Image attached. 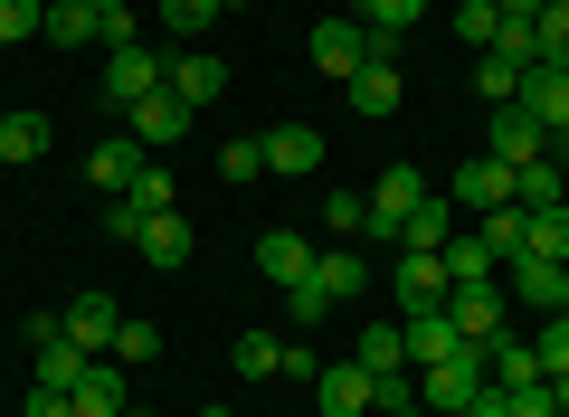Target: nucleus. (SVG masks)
<instances>
[{
    "label": "nucleus",
    "mask_w": 569,
    "mask_h": 417,
    "mask_svg": "<svg viewBox=\"0 0 569 417\" xmlns=\"http://www.w3.org/2000/svg\"><path fill=\"white\" fill-rule=\"evenodd\" d=\"M531 351H541V379H569V314H550Z\"/></svg>",
    "instance_id": "41"
},
{
    "label": "nucleus",
    "mask_w": 569,
    "mask_h": 417,
    "mask_svg": "<svg viewBox=\"0 0 569 417\" xmlns=\"http://www.w3.org/2000/svg\"><path fill=\"white\" fill-rule=\"evenodd\" d=\"M503 295L531 304V314H560V304H569V266L560 257H512L503 266Z\"/></svg>",
    "instance_id": "7"
},
{
    "label": "nucleus",
    "mask_w": 569,
    "mask_h": 417,
    "mask_svg": "<svg viewBox=\"0 0 569 417\" xmlns=\"http://www.w3.org/2000/svg\"><path fill=\"white\" fill-rule=\"evenodd\" d=\"M29 351H39V389H77L86 360H96V351H77V341H67V322H58L48 341H29Z\"/></svg>",
    "instance_id": "26"
},
{
    "label": "nucleus",
    "mask_w": 569,
    "mask_h": 417,
    "mask_svg": "<svg viewBox=\"0 0 569 417\" xmlns=\"http://www.w3.org/2000/svg\"><path fill=\"white\" fill-rule=\"evenodd\" d=\"M162 77H171V58H152V48H104V105H123L133 115L142 96H162Z\"/></svg>",
    "instance_id": "2"
},
{
    "label": "nucleus",
    "mask_w": 569,
    "mask_h": 417,
    "mask_svg": "<svg viewBox=\"0 0 569 417\" xmlns=\"http://www.w3.org/2000/svg\"><path fill=\"white\" fill-rule=\"evenodd\" d=\"M20 417H77V398H67V389H29Z\"/></svg>",
    "instance_id": "46"
},
{
    "label": "nucleus",
    "mask_w": 569,
    "mask_h": 417,
    "mask_svg": "<svg viewBox=\"0 0 569 417\" xmlns=\"http://www.w3.org/2000/svg\"><path fill=\"white\" fill-rule=\"evenodd\" d=\"M190 123H200V115H190V105L171 96V86H162V96H142V105H133V142H142V152H162V142H181Z\"/></svg>",
    "instance_id": "18"
},
{
    "label": "nucleus",
    "mask_w": 569,
    "mask_h": 417,
    "mask_svg": "<svg viewBox=\"0 0 569 417\" xmlns=\"http://www.w3.org/2000/svg\"><path fill=\"white\" fill-rule=\"evenodd\" d=\"M219 10H247V0H219Z\"/></svg>",
    "instance_id": "50"
},
{
    "label": "nucleus",
    "mask_w": 569,
    "mask_h": 417,
    "mask_svg": "<svg viewBox=\"0 0 569 417\" xmlns=\"http://www.w3.org/2000/svg\"><path fill=\"white\" fill-rule=\"evenodd\" d=\"M323 314H332V295H323L313 276H305V285H284V322H295V332H313Z\"/></svg>",
    "instance_id": "39"
},
{
    "label": "nucleus",
    "mask_w": 569,
    "mask_h": 417,
    "mask_svg": "<svg viewBox=\"0 0 569 417\" xmlns=\"http://www.w3.org/2000/svg\"><path fill=\"white\" fill-rule=\"evenodd\" d=\"M58 322H67V341H77V351L104 360V351H114V322H123V314H114V295H96V285H86V295H67Z\"/></svg>",
    "instance_id": "13"
},
{
    "label": "nucleus",
    "mask_w": 569,
    "mask_h": 417,
    "mask_svg": "<svg viewBox=\"0 0 569 417\" xmlns=\"http://www.w3.org/2000/svg\"><path fill=\"white\" fill-rule=\"evenodd\" d=\"M437 266H447V285H493V276H503V266H493V247L475 238V228H456V238L437 247Z\"/></svg>",
    "instance_id": "23"
},
{
    "label": "nucleus",
    "mask_w": 569,
    "mask_h": 417,
    "mask_svg": "<svg viewBox=\"0 0 569 417\" xmlns=\"http://www.w3.org/2000/svg\"><path fill=\"white\" fill-rule=\"evenodd\" d=\"M39 10H48V0H39Z\"/></svg>",
    "instance_id": "56"
},
{
    "label": "nucleus",
    "mask_w": 569,
    "mask_h": 417,
    "mask_svg": "<svg viewBox=\"0 0 569 417\" xmlns=\"http://www.w3.org/2000/svg\"><path fill=\"white\" fill-rule=\"evenodd\" d=\"M447 322L475 341V351H493V341H503V276H493V285H456V295H447Z\"/></svg>",
    "instance_id": "5"
},
{
    "label": "nucleus",
    "mask_w": 569,
    "mask_h": 417,
    "mask_svg": "<svg viewBox=\"0 0 569 417\" xmlns=\"http://www.w3.org/2000/svg\"><path fill=\"white\" fill-rule=\"evenodd\" d=\"M133 257H142V266H162V276H171V266H190V219H181V209L142 219V228H133Z\"/></svg>",
    "instance_id": "19"
},
{
    "label": "nucleus",
    "mask_w": 569,
    "mask_h": 417,
    "mask_svg": "<svg viewBox=\"0 0 569 417\" xmlns=\"http://www.w3.org/2000/svg\"><path fill=\"white\" fill-rule=\"evenodd\" d=\"M475 238L493 247V266H512L531 247V209H485V219H475Z\"/></svg>",
    "instance_id": "29"
},
{
    "label": "nucleus",
    "mask_w": 569,
    "mask_h": 417,
    "mask_svg": "<svg viewBox=\"0 0 569 417\" xmlns=\"http://www.w3.org/2000/svg\"><path fill=\"white\" fill-rule=\"evenodd\" d=\"M361 228H370V199H361V190H332V199H323V238H332V247H351Z\"/></svg>",
    "instance_id": "35"
},
{
    "label": "nucleus",
    "mask_w": 569,
    "mask_h": 417,
    "mask_svg": "<svg viewBox=\"0 0 569 417\" xmlns=\"http://www.w3.org/2000/svg\"><path fill=\"white\" fill-rule=\"evenodd\" d=\"M560 190H569V171L560 161H522V171H512V209H560Z\"/></svg>",
    "instance_id": "28"
},
{
    "label": "nucleus",
    "mask_w": 569,
    "mask_h": 417,
    "mask_svg": "<svg viewBox=\"0 0 569 417\" xmlns=\"http://www.w3.org/2000/svg\"><path fill=\"white\" fill-rule=\"evenodd\" d=\"M389 295H399V322H408V314H447L456 285H447L437 257H399V266H389Z\"/></svg>",
    "instance_id": "8"
},
{
    "label": "nucleus",
    "mask_w": 569,
    "mask_h": 417,
    "mask_svg": "<svg viewBox=\"0 0 569 417\" xmlns=\"http://www.w3.org/2000/svg\"><path fill=\"white\" fill-rule=\"evenodd\" d=\"M200 417H228V408H200Z\"/></svg>",
    "instance_id": "53"
},
{
    "label": "nucleus",
    "mask_w": 569,
    "mask_h": 417,
    "mask_svg": "<svg viewBox=\"0 0 569 417\" xmlns=\"http://www.w3.org/2000/svg\"><path fill=\"white\" fill-rule=\"evenodd\" d=\"M305 48H313V67H323V77H342V86H351V77L370 67V48H361V20H342V10H332V20L313 29Z\"/></svg>",
    "instance_id": "12"
},
{
    "label": "nucleus",
    "mask_w": 569,
    "mask_h": 417,
    "mask_svg": "<svg viewBox=\"0 0 569 417\" xmlns=\"http://www.w3.org/2000/svg\"><path fill=\"white\" fill-rule=\"evenodd\" d=\"M418 20H427V0H361V48L399 67V39H408Z\"/></svg>",
    "instance_id": "10"
},
{
    "label": "nucleus",
    "mask_w": 569,
    "mask_h": 417,
    "mask_svg": "<svg viewBox=\"0 0 569 417\" xmlns=\"http://www.w3.org/2000/svg\"><path fill=\"white\" fill-rule=\"evenodd\" d=\"M512 105H522V115H541V133H569V67H531Z\"/></svg>",
    "instance_id": "20"
},
{
    "label": "nucleus",
    "mask_w": 569,
    "mask_h": 417,
    "mask_svg": "<svg viewBox=\"0 0 569 417\" xmlns=\"http://www.w3.org/2000/svg\"><path fill=\"white\" fill-rule=\"evenodd\" d=\"M96 10H123V0H96Z\"/></svg>",
    "instance_id": "51"
},
{
    "label": "nucleus",
    "mask_w": 569,
    "mask_h": 417,
    "mask_svg": "<svg viewBox=\"0 0 569 417\" xmlns=\"http://www.w3.org/2000/svg\"><path fill=\"white\" fill-rule=\"evenodd\" d=\"M257 266H266V285H305L313 276V238H305V228H266Z\"/></svg>",
    "instance_id": "16"
},
{
    "label": "nucleus",
    "mask_w": 569,
    "mask_h": 417,
    "mask_svg": "<svg viewBox=\"0 0 569 417\" xmlns=\"http://www.w3.org/2000/svg\"><path fill=\"white\" fill-rule=\"evenodd\" d=\"M67 398H77V417H123L133 408V398H123V360H86V379Z\"/></svg>",
    "instance_id": "21"
},
{
    "label": "nucleus",
    "mask_w": 569,
    "mask_h": 417,
    "mask_svg": "<svg viewBox=\"0 0 569 417\" xmlns=\"http://www.w3.org/2000/svg\"><path fill=\"white\" fill-rule=\"evenodd\" d=\"M209 20H219V0H162V29H171V39H200Z\"/></svg>",
    "instance_id": "42"
},
{
    "label": "nucleus",
    "mask_w": 569,
    "mask_h": 417,
    "mask_svg": "<svg viewBox=\"0 0 569 417\" xmlns=\"http://www.w3.org/2000/svg\"><path fill=\"white\" fill-rule=\"evenodd\" d=\"M485 379H493V370H485V351L466 341V351H447V360H427V370H418V408H427V417H466Z\"/></svg>",
    "instance_id": "1"
},
{
    "label": "nucleus",
    "mask_w": 569,
    "mask_h": 417,
    "mask_svg": "<svg viewBox=\"0 0 569 417\" xmlns=\"http://www.w3.org/2000/svg\"><path fill=\"white\" fill-rule=\"evenodd\" d=\"M313 285H323L332 304H361V257H351V247H313Z\"/></svg>",
    "instance_id": "31"
},
{
    "label": "nucleus",
    "mask_w": 569,
    "mask_h": 417,
    "mask_svg": "<svg viewBox=\"0 0 569 417\" xmlns=\"http://www.w3.org/2000/svg\"><path fill=\"white\" fill-rule=\"evenodd\" d=\"M560 10H569V0H560Z\"/></svg>",
    "instance_id": "54"
},
{
    "label": "nucleus",
    "mask_w": 569,
    "mask_h": 417,
    "mask_svg": "<svg viewBox=\"0 0 569 417\" xmlns=\"http://www.w3.org/2000/svg\"><path fill=\"white\" fill-rule=\"evenodd\" d=\"M123 417H152V408H123Z\"/></svg>",
    "instance_id": "52"
},
{
    "label": "nucleus",
    "mask_w": 569,
    "mask_h": 417,
    "mask_svg": "<svg viewBox=\"0 0 569 417\" xmlns=\"http://www.w3.org/2000/svg\"><path fill=\"white\" fill-rule=\"evenodd\" d=\"M447 238H456V209H447V199H427V209H408V219H399V257H437Z\"/></svg>",
    "instance_id": "24"
},
{
    "label": "nucleus",
    "mask_w": 569,
    "mask_h": 417,
    "mask_svg": "<svg viewBox=\"0 0 569 417\" xmlns=\"http://www.w3.org/2000/svg\"><path fill=\"white\" fill-rule=\"evenodd\" d=\"M257 171H266L257 142H219V180H257Z\"/></svg>",
    "instance_id": "44"
},
{
    "label": "nucleus",
    "mask_w": 569,
    "mask_h": 417,
    "mask_svg": "<svg viewBox=\"0 0 569 417\" xmlns=\"http://www.w3.org/2000/svg\"><path fill=\"white\" fill-rule=\"evenodd\" d=\"M39 0H0V48H20V39H39Z\"/></svg>",
    "instance_id": "43"
},
{
    "label": "nucleus",
    "mask_w": 569,
    "mask_h": 417,
    "mask_svg": "<svg viewBox=\"0 0 569 417\" xmlns=\"http://www.w3.org/2000/svg\"><path fill=\"white\" fill-rule=\"evenodd\" d=\"M522 257H560L569 266V209H531V247Z\"/></svg>",
    "instance_id": "37"
},
{
    "label": "nucleus",
    "mask_w": 569,
    "mask_h": 417,
    "mask_svg": "<svg viewBox=\"0 0 569 417\" xmlns=\"http://www.w3.org/2000/svg\"><path fill=\"white\" fill-rule=\"evenodd\" d=\"M351 360H361L370 379H418V370H408V322H370Z\"/></svg>",
    "instance_id": "22"
},
{
    "label": "nucleus",
    "mask_w": 569,
    "mask_h": 417,
    "mask_svg": "<svg viewBox=\"0 0 569 417\" xmlns=\"http://www.w3.org/2000/svg\"><path fill=\"white\" fill-rule=\"evenodd\" d=\"M447 351H466V332L447 314H408V370H427V360H447Z\"/></svg>",
    "instance_id": "27"
},
{
    "label": "nucleus",
    "mask_w": 569,
    "mask_h": 417,
    "mask_svg": "<svg viewBox=\"0 0 569 417\" xmlns=\"http://www.w3.org/2000/svg\"><path fill=\"white\" fill-rule=\"evenodd\" d=\"M456 209H475V219H485V209H512V171L493 152H475L466 171H456Z\"/></svg>",
    "instance_id": "15"
},
{
    "label": "nucleus",
    "mask_w": 569,
    "mask_h": 417,
    "mask_svg": "<svg viewBox=\"0 0 569 417\" xmlns=\"http://www.w3.org/2000/svg\"><path fill=\"white\" fill-rule=\"evenodd\" d=\"M408 209H427V171L389 161V171L370 180V228H361V238H389V247H399V219H408Z\"/></svg>",
    "instance_id": "3"
},
{
    "label": "nucleus",
    "mask_w": 569,
    "mask_h": 417,
    "mask_svg": "<svg viewBox=\"0 0 569 417\" xmlns=\"http://www.w3.org/2000/svg\"><path fill=\"white\" fill-rule=\"evenodd\" d=\"M560 314H569V304H560Z\"/></svg>",
    "instance_id": "55"
},
{
    "label": "nucleus",
    "mask_w": 569,
    "mask_h": 417,
    "mask_svg": "<svg viewBox=\"0 0 569 417\" xmlns=\"http://www.w3.org/2000/svg\"><path fill=\"white\" fill-rule=\"evenodd\" d=\"M257 152H266V171H276V180L323 171V133H313V123H276V133H257Z\"/></svg>",
    "instance_id": "11"
},
{
    "label": "nucleus",
    "mask_w": 569,
    "mask_h": 417,
    "mask_svg": "<svg viewBox=\"0 0 569 417\" xmlns=\"http://www.w3.org/2000/svg\"><path fill=\"white\" fill-rule=\"evenodd\" d=\"M493 10H503V29H531V20H541V0H493Z\"/></svg>",
    "instance_id": "47"
},
{
    "label": "nucleus",
    "mask_w": 569,
    "mask_h": 417,
    "mask_svg": "<svg viewBox=\"0 0 569 417\" xmlns=\"http://www.w3.org/2000/svg\"><path fill=\"white\" fill-rule=\"evenodd\" d=\"M142 161H152V152H142L133 133H104L96 152H86V180H96L104 199H123V190H133V171H142Z\"/></svg>",
    "instance_id": "14"
},
{
    "label": "nucleus",
    "mask_w": 569,
    "mask_h": 417,
    "mask_svg": "<svg viewBox=\"0 0 569 417\" xmlns=\"http://www.w3.org/2000/svg\"><path fill=\"white\" fill-rule=\"evenodd\" d=\"M531 39H541V67H569V10H560V0H541Z\"/></svg>",
    "instance_id": "38"
},
{
    "label": "nucleus",
    "mask_w": 569,
    "mask_h": 417,
    "mask_svg": "<svg viewBox=\"0 0 569 417\" xmlns=\"http://www.w3.org/2000/svg\"><path fill=\"white\" fill-rule=\"evenodd\" d=\"M456 39H466V48H493V39H503V10H493V0H456Z\"/></svg>",
    "instance_id": "36"
},
{
    "label": "nucleus",
    "mask_w": 569,
    "mask_h": 417,
    "mask_svg": "<svg viewBox=\"0 0 569 417\" xmlns=\"http://www.w3.org/2000/svg\"><path fill=\"white\" fill-rule=\"evenodd\" d=\"M332 10H342V20H361V0H332Z\"/></svg>",
    "instance_id": "49"
},
{
    "label": "nucleus",
    "mask_w": 569,
    "mask_h": 417,
    "mask_svg": "<svg viewBox=\"0 0 569 417\" xmlns=\"http://www.w3.org/2000/svg\"><path fill=\"white\" fill-rule=\"evenodd\" d=\"M171 199H181V190H171V171H162V161H142V171H133V190H123V209H133V219H162Z\"/></svg>",
    "instance_id": "34"
},
{
    "label": "nucleus",
    "mask_w": 569,
    "mask_h": 417,
    "mask_svg": "<svg viewBox=\"0 0 569 417\" xmlns=\"http://www.w3.org/2000/svg\"><path fill=\"white\" fill-rule=\"evenodd\" d=\"M485 370H493V389H531V379H541V351H531V341H493V351H485Z\"/></svg>",
    "instance_id": "32"
},
{
    "label": "nucleus",
    "mask_w": 569,
    "mask_h": 417,
    "mask_svg": "<svg viewBox=\"0 0 569 417\" xmlns=\"http://www.w3.org/2000/svg\"><path fill=\"white\" fill-rule=\"evenodd\" d=\"M485 152L503 161V171H522V161H541V152H550V133H541V115H522V105H493Z\"/></svg>",
    "instance_id": "6"
},
{
    "label": "nucleus",
    "mask_w": 569,
    "mask_h": 417,
    "mask_svg": "<svg viewBox=\"0 0 569 417\" xmlns=\"http://www.w3.org/2000/svg\"><path fill=\"white\" fill-rule=\"evenodd\" d=\"M228 370L238 379H284V341L276 332H238L228 341Z\"/></svg>",
    "instance_id": "30"
},
{
    "label": "nucleus",
    "mask_w": 569,
    "mask_h": 417,
    "mask_svg": "<svg viewBox=\"0 0 569 417\" xmlns=\"http://www.w3.org/2000/svg\"><path fill=\"white\" fill-rule=\"evenodd\" d=\"M104 360H162V332L123 314V322H114V351H104Z\"/></svg>",
    "instance_id": "40"
},
{
    "label": "nucleus",
    "mask_w": 569,
    "mask_h": 417,
    "mask_svg": "<svg viewBox=\"0 0 569 417\" xmlns=\"http://www.w3.org/2000/svg\"><path fill=\"white\" fill-rule=\"evenodd\" d=\"M512 398V417H560V389L550 379H531V389H503Z\"/></svg>",
    "instance_id": "45"
},
{
    "label": "nucleus",
    "mask_w": 569,
    "mask_h": 417,
    "mask_svg": "<svg viewBox=\"0 0 569 417\" xmlns=\"http://www.w3.org/2000/svg\"><path fill=\"white\" fill-rule=\"evenodd\" d=\"M39 152H48V115H29V105L0 115V161H39Z\"/></svg>",
    "instance_id": "33"
},
{
    "label": "nucleus",
    "mask_w": 569,
    "mask_h": 417,
    "mask_svg": "<svg viewBox=\"0 0 569 417\" xmlns=\"http://www.w3.org/2000/svg\"><path fill=\"white\" fill-rule=\"evenodd\" d=\"M380 417H427V408H418V398H380Z\"/></svg>",
    "instance_id": "48"
},
{
    "label": "nucleus",
    "mask_w": 569,
    "mask_h": 417,
    "mask_svg": "<svg viewBox=\"0 0 569 417\" xmlns=\"http://www.w3.org/2000/svg\"><path fill=\"white\" fill-rule=\"evenodd\" d=\"M171 96H181L190 105V115H209V105H219L228 96V58H209V48H181V58H171Z\"/></svg>",
    "instance_id": "9"
},
{
    "label": "nucleus",
    "mask_w": 569,
    "mask_h": 417,
    "mask_svg": "<svg viewBox=\"0 0 569 417\" xmlns=\"http://www.w3.org/2000/svg\"><path fill=\"white\" fill-rule=\"evenodd\" d=\"M39 39L48 48H104V10H96V0H48Z\"/></svg>",
    "instance_id": "17"
},
{
    "label": "nucleus",
    "mask_w": 569,
    "mask_h": 417,
    "mask_svg": "<svg viewBox=\"0 0 569 417\" xmlns=\"http://www.w3.org/2000/svg\"><path fill=\"white\" fill-rule=\"evenodd\" d=\"M342 96H351V115H370V123H380V115H399V67H389V58H370L361 77L342 86Z\"/></svg>",
    "instance_id": "25"
},
{
    "label": "nucleus",
    "mask_w": 569,
    "mask_h": 417,
    "mask_svg": "<svg viewBox=\"0 0 569 417\" xmlns=\"http://www.w3.org/2000/svg\"><path fill=\"white\" fill-rule=\"evenodd\" d=\"M313 408H323V417H380V379H370L361 360H323V379H313Z\"/></svg>",
    "instance_id": "4"
}]
</instances>
